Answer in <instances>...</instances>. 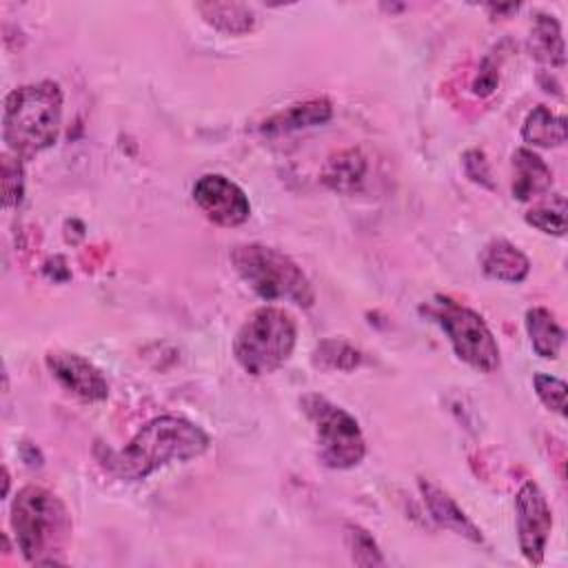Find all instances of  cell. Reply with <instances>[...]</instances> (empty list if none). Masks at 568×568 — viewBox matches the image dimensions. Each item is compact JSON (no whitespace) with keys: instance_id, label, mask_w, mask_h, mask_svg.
I'll return each mask as SVG.
<instances>
[{"instance_id":"cell-15","label":"cell","mask_w":568,"mask_h":568,"mask_svg":"<svg viewBox=\"0 0 568 568\" xmlns=\"http://www.w3.org/2000/svg\"><path fill=\"white\" fill-rule=\"evenodd\" d=\"M366 158L359 149H342L333 153L324 169H322V182L337 193H355L359 191L364 178H366Z\"/></svg>"},{"instance_id":"cell-16","label":"cell","mask_w":568,"mask_h":568,"mask_svg":"<svg viewBox=\"0 0 568 568\" xmlns=\"http://www.w3.org/2000/svg\"><path fill=\"white\" fill-rule=\"evenodd\" d=\"M526 333L532 351L544 359H557L566 339L564 328L555 315L544 306H532L526 311Z\"/></svg>"},{"instance_id":"cell-8","label":"cell","mask_w":568,"mask_h":568,"mask_svg":"<svg viewBox=\"0 0 568 568\" xmlns=\"http://www.w3.org/2000/svg\"><path fill=\"white\" fill-rule=\"evenodd\" d=\"M515 513L519 550L528 564L539 566L552 530V510L544 490L535 481H524V486L517 490Z\"/></svg>"},{"instance_id":"cell-11","label":"cell","mask_w":568,"mask_h":568,"mask_svg":"<svg viewBox=\"0 0 568 568\" xmlns=\"http://www.w3.org/2000/svg\"><path fill=\"white\" fill-rule=\"evenodd\" d=\"M419 486V493L424 497V504L430 513V517L446 530L473 541V544H481L484 541V535H481V528L459 508V504L444 490L439 488L437 484L428 481V479H422L417 481Z\"/></svg>"},{"instance_id":"cell-13","label":"cell","mask_w":568,"mask_h":568,"mask_svg":"<svg viewBox=\"0 0 568 568\" xmlns=\"http://www.w3.org/2000/svg\"><path fill=\"white\" fill-rule=\"evenodd\" d=\"M552 186L550 166L530 149H517L513 153V197L528 202L546 195Z\"/></svg>"},{"instance_id":"cell-3","label":"cell","mask_w":568,"mask_h":568,"mask_svg":"<svg viewBox=\"0 0 568 568\" xmlns=\"http://www.w3.org/2000/svg\"><path fill=\"white\" fill-rule=\"evenodd\" d=\"M62 129V89L53 80H40L13 89L4 98L2 140L18 158L55 144Z\"/></svg>"},{"instance_id":"cell-23","label":"cell","mask_w":568,"mask_h":568,"mask_svg":"<svg viewBox=\"0 0 568 568\" xmlns=\"http://www.w3.org/2000/svg\"><path fill=\"white\" fill-rule=\"evenodd\" d=\"M22 158L13 153L2 155V202L4 209H13L22 202L24 195V169Z\"/></svg>"},{"instance_id":"cell-27","label":"cell","mask_w":568,"mask_h":568,"mask_svg":"<svg viewBox=\"0 0 568 568\" xmlns=\"http://www.w3.org/2000/svg\"><path fill=\"white\" fill-rule=\"evenodd\" d=\"M2 473H4V493H2V495H7V493H9V470L4 468Z\"/></svg>"},{"instance_id":"cell-12","label":"cell","mask_w":568,"mask_h":568,"mask_svg":"<svg viewBox=\"0 0 568 568\" xmlns=\"http://www.w3.org/2000/svg\"><path fill=\"white\" fill-rule=\"evenodd\" d=\"M479 264L488 277L497 282H508V284H519L530 273V260L524 255V251H519L513 242L504 237L490 240L484 246L479 255Z\"/></svg>"},{"instance_id":"cell-26","label":"cell","mask_w":568,"mask_h":568,"mask_svg":"<svg viewBox=\"0 0 568 568\" xmlns=\"http://www.w3.org/2000/svg\"><path fill=\"white\" fill-rule=\"evenodd\" d=\"M495 84H497V71L490 69V67H488V60H486L484 67H481V71H479V75H477L475 82H473V91H475L477 95H488V93L495 89Z\"/></svg>"},{"instance_id":"cell-6","label":"cell","mask_w":568,"mask_h":568,"mask_svg":"<svg viewBox=\"0 0 568 568\" xmlns=\"http://www.w3.org/2000/svg\"><path fill=\"white\" fill-rule=\"evenodd\" d=\"M448 335L455 355L479 373H493L499 368V344L479 313L446 297L435 295L419 308Z\"/></svg>"},{"instance_id":"cell-14","label":"cell","mask_w":568,"mask_h":568,"mask_svg":"<svg viewBox=\"0 0 568 568\" xmlns=\"http://www.w3.org/2000/svg\"><path fill=\"white\" fill-rule=\"evenodd\" d=\"M333 115V104L328 98H311L304 102H295L282 111H277L275 115H271L268 120H264L262 131L264 133H288V131H297V129H308V126H317L328 122Z\"/></svg>"},{"instance_id":"cell-5","label":"cell","mask_w":568,"mask_h":568,"mask_svg":"<svg viewBox=\"0 0 568 568\" xmlns=\"http://www.w3.org/2000/svg\"><path fill=\"white\" fill-rule=\"evenodd\" d=\"M295 342V317L282 306H260L237 328L233 355L244 373L262 377L275 373L288 362Z\"/></svg>"},{"instance_id":"cell-4","label":"cell","mask_w":568,"mask_h":568,"mask_svg":"<svg viewBox=\"0 0 568 568\" xmlns=\"http://www.w3.org/2000/svg\"><path fill=\"white\" fill-rule=\"evenodd\" d=\"M231 264L248 288L266 300H286L300 308L315 304V288L302 266L275 246L260 242L237 244L231 248Z\"/></svg>"},{"instance_id":"cell-18","label":"cell","mask_w":568,"mask_h":568,"mask_svg":"<svg viewBox=\"0 0 568 568\" xmlns=\"http://www.w3.org/2000/svg\"><path fill=\"white\" fill-rule=\"evenodd\" d=\"M204 22L229 36H244L255 27V11L242 2H200Z\"/></svg>"},{"instance_id":"cell-10","label":"cell","mask_w":568,"mask_h":568,"mask_svg":"<svg viewBox=\"0 0 568 568\" xmlns=\"http://www.w3.org/2000/svg\"><path fill=\"white\" fill-rule=\"evenodd\" d=\"M44 362L58 384L71 395L84 402H104L109 397L106 377L87 357L69 351H49Z\"/></svg>"},{"instance_id":"cell-17","label":"cell","mask_w":568,"mask_h":568,"mask_svg":"<svg viewBox=\"0 0 568 568\" xmlns=\"http://www.w3.org/2000/svg\"><path fill=\"white\" fill-rule=\"evenodd\" d=\"M521 138L526 144L541 149L561 146L566 142V118L544 104H537L521 124Z\"/></svg>"},{"instance_id":"cell-7","label":"cell","mask_w":568,"mask_h":568,"mask_svg":"<svg viewBox=\"0 0 568 568\" xmlns=\"http://www.w3.org/2000/svg\"><path fill=\"white\" fill-rule=\"evenodd\" d=\"M300 406L313 424L317 457L326 468L348 470L362 464L366 439L359 422L348 410L317 393H306L300 399Z\"/></svg>"},{"instance_id":"cell-25","label":"cell","mask_w":568,"mask_h":568,"mask_svg":"<svg viewBox=\"0 0 568 568\" xmlns=\"http://www.w3.org/2000/svg\"><path fill=\"white\" fill-rule=\"evenodd\" d=\"M464 169H466V175H468L473 182H479V184L493 189L490 169H488V162H486V158H484V153H481L479 149L466 151V155H464Z\"/></svg>"},{"instance_id":"cell-20","label":"cell","mask_w":568,"mask_h":568,"mask_svg":"<svg viewBox=\"0 0 568 568\" xmlns=\"http://www.w3.org/2000/svg\"><path fill=\"white\" fill-rule=\"evenodd\" d=\"M362 364V353L342 337L322 339L313 351V366L320 371H353Z\"/></svg>"},{"instance_id":"cell-21","label":"cell","mask_w":568,"mask_h":568,"mask_svg":"<svg viewBox=\"0 0 568 568\" xmlns=\"http://www.w3.org/2000/svg\"><path fill=\"white\" fill-rule=\"evenodd\" d=\"M344 539H346V548H348L355 566H384L386 564L377 541L373 539V535L366 528H362L357 524H346Z\"/></svg>"},{"instance_id":"cell-1","label":"cell","mask_w":568,"mask_h":568,"mask_svg":"<svg viewBox=\"0 0 568 568\" xmlns=\"http://www.w3.org/2000/svg\"><path fill=\"white\" fill-rule=\"evenodd\" d=\"M209 446L211 437L197 424L178 415H160L146 422L122 448H106L100 462L113 477L140 481L171 462H189L204 455Z\"/></svg>"},{"instance_id":"cell-2","label":"cell","mask_w":568,"mask_h":568,"mask_svg":"<svg viewBox=\"0 0 568 568\" xmlns=\"http://www.w3.org/2000/svg\"><path fill=\"white\" fill-rule=\"evenodd\" d=\"M9 521L27 564L53 566L67 561L73 524L67 504L55 493L33 484L20 488L11 501Z\"/></svg>"},{"instance_id":"cell-9","label":"cell","mask_w":568,"mask_h":568,"mask_svg":"<svg viewBox=\"0 0 568 568\" xmlns=\"http://www.w3.org/2000/svg\"><path fill=\"white\" fill-rule=\"evenodd\" d=\"M193 202L217 226H240L251 215V202L240 184L222 173H204L193 184Z\"/></svg>"},{"instance_id":"cell-24","label":"cell","mask_w":568,"mask_h":568,"mask_svg":"<svg viewBox=\"0 0 568 568\" xmlns=\"http://www.w3.org/2000/svg\"><path fill=\"white\" fill-rule=\"evenodd\" d=\"M532 386H535V393H537L539 402L548 410H552V413H557L561 417L566 415V390H568V386H566L564 379H559L555 375L537 373L532 377Z\"/></svg>"},{"instance_id":"cell-19","label":"cell","mask_w":568,"mask_h":568,"mask_svg":"<svg viewBox=\"0 0 568 568\" xmlns=\"http://www.w3.org/2000/svg\"><path fill=\"white\" fill-rule=\"evenodd\" d=\"M530 49L537 60L550 64V67H564L566 64V49H564V36L561 24L550 13H537L530 29Z\"/></svg>"},{"instance_id":"cell-22","label":"cell","mask_w":568,"mask_h":568,"mask_svg":"<svg viewBox=\"0 0 568 568\" xmlns=\"http://www.w3.org/2000/svg\"><path fill=\"white\" fill-rule=\"evenodd\" d=\"M524 220L535 226L537 231L546 233V235H555V237H561L566 233V202L561 195L555 197V202H548V204H539V206H532Z\"/></svg>"}]
</instances>
